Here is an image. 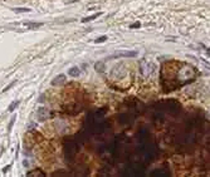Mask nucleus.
<instances>
[{
	"label": "nucleus",
	"mask_w": 210,
	"mask_h": 177,
	"mask_svg": "<svg viewBox=\"0 0 210 177\" xmlns=\"http://www.w3.org/2000/svg\"><path fill=\"white\" fill-rule=\"evenodd\" d=\"M49 114H50V112L47 107H39V109L37 112V118L39 122H45L49 118Z\"/></svg>",
	"instance_id": "f257e3e1"
},
{
	"label": "nucleus",
	"mask_w": 210,
	"mask_h": 177,
	"mask_svg": "<svg viewBox=\"0 0 210 177\" xmlns=\"http://www.w3.org/2000/svg\"><path fill=\"white\" fill-rule=\"evenodd\" d=\"M64 82H66V76L59 74L58 77H56L53 80H52V86H54V87H57V86H62Z\"/></svg>",
	"instance_id": "f03ea898"
},
{
	"label": "nucleus",
	"mask_w": 210,
	"mask_h": 177,
	"mask_svg": "<svg viewBox=\"0 0 210 177\" xmlns=\"http://www.w3.org/2000/svg\"><path fill=\"white\" fill-rule=\"evenodd\" d=\"M68 73H69V76H72V77H78L81 74V70H79L78 67H72V68H69Z\"/></svg>",
	"instance_id": "7ed1b4c3"
},
{
	"label": "nucleus",
	"mask_w": 210,
	"mask_h": 177,
	"mask_svg": "<svg viewBox=\"0 0 210 177\" xmlns=\"http://www.w3.org/2000/svg\"><path fill=\"white\" fill-rule=\"evenodd\" d=\"M28 176H45V173L43 172V171H40L39 168H35V170H31V171H29L28 173H27Z\"/></svg>",
	"instance_id": "20e7f679"
},
{
	"label": "nucleus",
	"mask_w": 210,
	"mask_h": 177,
	"mask_svg": "<svg viewBox=\"0 0 210 177\" xmlns=\"http://www.w3.org/2000/svg\"><path fill=\"white\" fill-rule=\"evenodd\" d=\"M25 25L28 27V28H30V29H38V28H40L42 25V23H33V22H28V23H25Z\"/></svg>",
	"instance_id": "39448f33"
},
{
	"label": "nucleus",
	"mask_w": 210,
	"mask_h": 177,
	"mask_svg": "<svg viewBox=\"0 0 210 177\" xmlns=\"http://www.w3.org/2000/svg\"><path fill=\"white\" fill-rule=\"evenodd\" d=\"M18 104H19V101H14L12 104H10V107H9V112H13V111L18 107Z\"/></svg>",
	"instance_id": "423d86ee"
},
{
	"label": "nucleus",
	"mask_w": 210,
	"mask_h": 177,
	"mask_svg": "<svg viewBox=\"0 0 210 177\" xmlns=\"http://www.w3.org/2000/svg\"><path fill=\"white\" fill-rule=\"evenodd\" d=\"M14 12H16V13H28L29 9H27V8H15Z\"/></svg>",
	"instance_id": "0eeeda50"
},
{
	"label": "nucleus",
	"mask_w": 210,
	"mask_h": 177,
	"mask_svg": "<svg viewBox=\"0 0 210 177\" xmlns=\"http://www.w3.org/2000/svg\"><path fill=\"white\" fill-rule=\"evenodd\" d=\"M98 15H101V14H94V15H92V16H88V18H85V19H83V23H86V22H89V20H93V19H96Z\"/></svg>",
	"instance_id": "6e6552de"
},
{
	"label": "nucleus",
	"mask_w": 210,
	"mask_h": 177,
	"mask_svg": "<svg viewBox=\"0 0 210 177\" xmlns=\"http://www.w3.org/2000/svg\"><path fill=\"white\" fill-rule=\"evenodd\" d=\"M14 122H15V116L12 118V121H10V124H9V132L12 131V127H13V124H14Z\"/></svg>",
	"instance_id": "1a4fd4ad"
},
{
	"label": "nucleus",
	"mask_w": 210,
	"mask_h": 177,
	"mask_svg": "<svg viewBox=\"0 0 210 177\" xmlns=\"http://www.w3.org/2000/svg\"><path fill=\"white\" fill-rule=\"evenodd\" d=\"M107 38L106 37H103V38H100V39H96V43H100V41H104Z\"/></svg>",
	"instance_id": "9d476101"
},
{
	"label": "nucleus",
	"mask_w": 210,
	"mask_h": 177,
	"mask_svg": "<svg viewBox=\"0 0 210 177\" xmlns=\"http://www.w3.org/2000/svg\"><path fill=\"white\" fill-rule=\"evenodd\" d=\"M23 165H24V166H25V167H27V166H28V161H27V160H25V161H24V162H23Z\"/></svg>",
	"instance_id": "9b49d317"
}]
</instances>
